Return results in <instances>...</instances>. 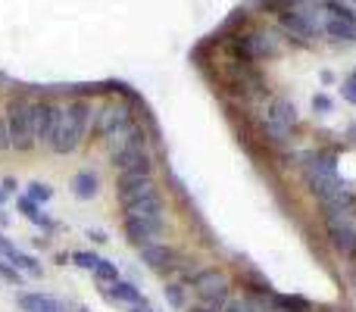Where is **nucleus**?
<instances>
[{"label": "nucleus", "mask_w": 356, "mask_h": 312, "mask_svg": "<svg viewBox=\"0 0 356 312\" xmlns=\"http://www.w3.org/2000/svg\"><path fill=\"white\" fill-rule=\"evenodd\" d=\"M104 294L110 297V300L129 303V306H147V303H144V297H141V290H138L131 281H122V278H119L116 284H110V288H104Z\"/></svg>", "instance_id": "f3484780"}, {"label": "nucleus", "mask_w": 356, "mask_h": 312, "mask_svg": "<svg viewBox=\"0 0 356 312\" xmlns=\"http://www.w3.org/2000/svg\"><path fill=\"white\" fill-rule=\"evenodd\" d=\"M184 312H219L216 306H207V303H200V306H191V309H184Z\"/></svg>", "instance_id": "2f4dec72"}, {"label": "nucleus", "mask_w": 356, "mask_h": 312, "mask_svg": "<svg viewBox=\"0 0 356 312\" xmlns=\"http://www.w3.org/2000/svg\"><path fill=\"white\" fill-rule=\"evenodd\" d=\"M131 119V113H129V106H122V104H104V106H97V113H94V125H91V131L97 138H110L113 131L119 129V125H125Z\"/></svg>", "instance_id": "6e6552de"}, {"label": "nucleus", "mask_w": 356, "mask_h": 312, "mask_svg": "<svg viewBox=\"0 0 356 312\" xmlns=\"http://www.w3.org/2000/svg\"><path fill=\"white\" fill-rule=\"evenodd\" d=\"M3 150H13V138H10V125H6V116L0 119V154Z\"/></svg>", "instance_id": "c85d7f7f"}, {"label": "nucleus", "mask_w": 356, "mask_h": 312, "mask_svg": "<svg viewBox=\"0 0 356 312\" xmlns=\"http://www.w3.org/2000/svg\"><path fill=\"white\" fill-rule=\"evenodd\" d=\"M6 125H10V138H13V150H31L35 141H31L29 131V97H16L6 110Z\"/></svg>", "instance_id": "39448f33"}, {"label": "nucleus", "mask_w": 356, "mask_h": 312, "mask_svg": "<svg viewBox=\"0 0 356 312\" xmlns=\"http://www.w3.org/2000/svg\"><path fill=\"white\" fill-rule=\"evenodd\" d=\"M350 81H353V85H356V72H353V75H350Z\"/></svg>", "instance_id": "e433bc0d"}, {"label": "nucleus", "mask_w": 356, "mask_h": 312, "mask_svg": "<svg viewBox=\"0 0 356 312\" xmlns=\"http://www.w3.org/2000/svg\"><path fill=\"white\" fill-rule=\"evenodd\" d=\"M0 281H3V284H13V288H19V284H22V272H19L13 263L0 259Z\"/></svg>", "instance_id": "393cba45"}, {"label": "nucleus", "mask_w": 356, "mask_h": 312, "mask_svg": "<svg viewBox=\"0 0 356 312\" xmlns=\"http://www.w3.org/2000/svg\"><path fill=\"white\" fill-rule=\"evenodd\" d=\"M25 188H29V194H25V197H31L35 203H47L50 197H54V190H50L47 184H41V181H29Z\"/></svg>", "instance_id": "a878e982"}, {"label": "nucleus", "mask_w": 356, "mask_h": 312, "mask_svg": "<svg viewBox=\"0 0 356 312\" xmlns=\"http://www.w3.org/2000/svg\"><path fill=\"white\" fill-rule=\"evenodd\" d=\"M175 259H178V253L172 250L169 244H147V247H141V263L147 265V269H154V272H169V269H175Z\"/></svg>", "instance_id": "f8f14e48"}, {"label": "nucleus", "mask_w": 356, "mask_h": 312, "mask_svg": "<svg viewBox=\"0 0 356 312\" xmlns=\"http://www.w3.org/2000/svg\"><path fill=\"white\" fill-rule=\"evenodd\" d=\"M313 110L316 113H332V100H328L325 94H316V97H313Z\"/></svg>", "instance_id": "c756f323"}, {"label": "nucleus", "mask_w": 356, "mask_h": 312, "mask_svg": "<svg viewBox=\"0 0 356 312\" xmlns=\"http://www.w3.org/2000/svg\"><path fill=\"white\" fill-rule=\"evenodd\" d=\"M194 294L207 306H225L228 303V278L219 269H203L194 275Z\"/></svg>", "instance_id": "7ed1b4c3"}, {"label": "nucleus", "mask_w": 356, "mask_h": 312, "mask_svg": "<svg viewBox=\"0 0 356 312\" xmlns=\"http://www.w3.org/2000/svg\"><path fill=\"white\" fill-rule=\"evenodd\" d=\"M0 259H6V263H13L16 269H25L31 272V275H41V263H38L35 256H29V253H22L19 247H13L6 238H0Z\"/></svg>", "instance_id": "dca6fc26"}, {"label": "nucleus", "mask_w": 356, "mask_h": 312, "mask_svg": "<svg viewBox=\"0 0 356 312\" xmlns=\"http://www.w3.org/2000/svg\"><path fill=\"white\" fill-rule=\"evenodd\" d=\"M269 3H275V6H284V3H294V0H269Z\"/></svg>", "instance_id": "f704fd0d"}, {"label": "nucleus", "mask_w": 356, "mask_h": 312, "mask_svg": "<svg viewBox=\"0 0 356 312\" xmlns=\"http://www.w3.org/2000/svg\"><path fill=\"white\" fill-rule=\"evenodd\" d=\"M125 219H150V222H166V203L160 194H150L144 200H135L125 206Z\"/></svg>", "instance_id": "ddd939ff"}, {"label": "nucleus", "mask_w": 356, "mask_h": 312, "mask_svg": "<svg viewBox=\"0 0 356 312\" xmlns=\"http://www.w3.org/2000/svg\"><path fill=\"white\" fill-rule=\"evenodd\" d=\"M222 312H247V306H244V300H228L222 306Z\"/></svg>", "instance_id": "7c9ffc66"}, {"label": "nucleus", "mask_w": 356, "mask_h": 312, "mask_svg": "<svg viewBox=\"0 0 356 312\" xmlns=\"http://www.w3.org/2000/svg\"><path fill=\"white\" fill-rule=\"evenodd\" d=\"M97 190H100V178L94 175L91 169L75 172V178H72V194L79 197V200H94V197H97Z\"/></svg>", "instance_id": "a211bd4d"}, {"label": "nucleus", "mask_w": 356, "mask_h": 312, "mask_svg": "<svg viewBox=\"0 0 356 312\" xmlns=\"http://www.w3.org/2000/svg\"><path fill=\"white\" fill-rule=\"evenodd\" d=\"M325 228H328V240L338 253L353 256L356 253V219L353 209H328L325 213Z\"/></svg>", "instance_id": "f03ea898"}, {"label": "nucleus", "mask_w": 356, "mask_h": 312, "mask_svg": "<svg viewBox=\"0 0 356 312\" xmlns=\"http://www.w3.org/2000/svg\"><path fill=\"white\" fill-rule=\"evenodd\" d=\"M72 263L79 265V269L94 272V265L100 263V256H97V253H91V250H79V253H72Z\"/></svg>", "instance_id": "bb28decb"}, {"label": "nucleus", "mask_w": 356, "mask_h": 312, "mask_svg": "<svg viewBox=\"0 0 356 312\" xmlns=\"http://www.w3.org/2000/svg\"><path fill=\"white\" fill-rule=\"evenodd\" d=\"M19 306H22V312H60V303L47 294H22Z\"/></svg>", "instance_id": "aec40b11"}, {"label": "nucleus", "mask_w": 356, "mask_h": 312, "mask_svg": "<svg viewBox=\"0 0 356 312\" xmlns=\"http://www.w3.org/2000/svg\"><path fill=\"white\" fill-rule=\"evenodd\" d=\"M10 194H13V190H6V188H3V184H0V206H3V203H6V200H10Z\"/></svg>", "instance_id": "473e14b6"}, {"label": "nucleus", "mask_w": 356, "mask_h": 312, "mask_svg": "<svg viewBox=\"0 0 356 312\" xmlns=\"http://www.w3.org/2000/svg\"><path fill=\"white\" fill-rule=\"evenodd\" d=\"M263 135L269 138V141H275V144H288L291 141V129L288 125H282V122H275L269 113L263 116Z\"/></svg>", "instance_id": "5701e85b"}, {"label": "nucleus", "mask_w": 356, "mask_h": 312, "mask_svg": "<svg viewBox=\"0 0 356 312\" xmlns=\"http://www.w3.org/2000/svg\"><path fill=\"white\" fill-rule=\"evenodd\" d=\"M131 312H147V306H131Z\"/></svg>", "instance_id": "c9c22d12"}, {"label": "nucleus", "mask_w": 356, "mask_h": 312, "mask_svg": "<svg viewBox=\"0 0 356 312\" xmlns=\"http://www.w3.org/2000/svg\"><path fill=\"white\" fill-rule=\"evenodd\" d=\"M119 172H154V163H150V154H147V144H135L129 147L122 156L113 159Z\"/></svg>", "instance_id": "4468645a"}, {"label": "nucleus", "mask_w": 356, "mask_h": 312, "mask_svg": "<svg viewBox=\"0 0 356 312\" xmlns=\"http://www.w3.org/2000/svg\"><path fill=\"white\" fill-rule=\"evenodd\" d=\"M322 35L334 41H356V16H328L322 22Z\"/></svg>", "instance_id": "2eb2a0df"}, {"label": "nucleus", "mask_w": 356, "mask_h": 312, "mask_svg": "<svg viewBox=\"0 0 356 312\" xmlns=\"http://www.w3.org/2000/svg\"><path fill=\"white\" fill-rule=\"evenodd\" d=\"M122 228H125V238H129V244H135V247H147V244H156V238L163 234L166 222L125 219V222H122Z\"/></svg>", "instance_id": "9d476101"}, {"label": "nucleus", "mask_w": 356, "mask_h": 312, "mask_svg": "<svg viewBox=\"0 0 356 312\" xmlns=\"http://www.w3.org/2000/svg\"><path fill=\"white\" fill-rule=\"evenodd\" d=\"M241 50H244V56H250V60H259V56H275L282 47H278L272 31H253V35L241 38Z\"/></svg>", "instance_id": "9b49d317"}, {"label": "nucleus", "mask_w": 356, "mask_h": 312, "mask_svg": "<svg viewBox=\"0 0 356 312\" xmlns=\"http://www.w3.org/2000/svg\"><path fill=\"white\" fill-rule=\"evenodd\" d=\"M166 300L172 309H184V284H166Z\"/></svg>", "instance_id": "cd10ccee"}, {"label": "nucleus", "mask_w": 356, "mask_h": 312, "mask_svg": "<svg viewBox=\"0 0 356 312\" xmlns=\"http://www.w3.org/2000/svg\"><path fill=\"white\" fill-rule=\"evenodd\" d=\"M0 228H10V215H6L3 209H0Z\"/></svg>", "instance_id": "72a5a7b5"}, {"label": "nucleus", "mask_w": 356, "mask_h": 312, "mask_svg": "<svg viewBox=\"0 0 356 312\" xmlns=\"http://www.w3.org/2000/svg\"><path fill=\"white\" fill-rule=\"evenodd\" d=\"M94 278H97L100 284H106V288H110V284L119 281V265L110 263V259H100V263L94 265Z\"/></svg>", "instance_id": "b1692460"}, {"label": "nucleus", "mask_w": 356, "mask_h": 312, "mask_svg": "<svg viewBox=\"0 0 356 312\" xmlns=\"http://www.w3.org/2000/svg\"><path fill=\"white\" fill-rule=\"evenodd\" d=\"M135 144H147L144 141V131H141V125L135 122V119H129L125 125H119L116 131H113L110 138H106V150H110V156L116 159V156H122L129 147H135Z\"/></svg>", "instance_id": "1a4fd4ad"}, {"label": "nucleus", "mask_w": 356, "mask_h": 312, "mask_svg": "<svg viewBox=\"0 0 356 312\" xmlns=\"http://www.w3.org/2000/svg\"><path fill=\"white\" fill-rule=\"evenodd\" d=\"M54 113H56V104L29 97V131H31V141L35 144H47L50 125H54Z\"/></svg>", "instance_id": "0eeeda50"}, {"label": "nucleus", "mask_w": 356, "mask_h": 312, "mask_svg": "<svg viewBox=\"0 0 356 312\" xmlns=\"http://www.w3.org/2000/svg\"><path fill=\"white\" fill-rule=\"evenodd\" d=\"M156 194V184H154V175L150 172H119L116 178V197L119 203L131 206L135 200H144V197Z\"/></svg>", "instance_id": "20e7f679"}, {"label": "nucleus", "mask_w": 356, "mask_h": 312, "mask_svg": "<svg viewBox=\"0 0 356 312\" xmlns=\"http://www.w3.org/2000/svg\"><path fill=\"white\" fill-rule=\"evenodd\" d=\"M272 309L275 312H309L313 303L303 297H288V294H272Z\"/></svg>", "instance_id": "412c9836"}, {"label": "nucleus", "mask_w": 356, "mask_h": 312, "mask_svg": "<svg viewBox=\"0 0 356 312\" xmlns=\"http://www.w3.org/2000/svg\"><path fill=\"white\" fill-rule=\"evenodd\" d=\"M269 116L291 129V125H297V106L291 104V100H275V104L269 106Z\"/></svg>", "instance_id": "4be33fe9"}, {"label": "nucleus", "mask_w": 356, "mask_h": 312, "mask_svg": "<svg viewBox=\"0 0 356 312\" xmlns=\"http://www.w3.org/2000/svg\"><path fill=\"white\" fill-rule=\"evenodd\" d=\"M147 312H154V309H150V306H147Z\"/></svg>", "instance_id": "4c0bfd02"}, {"label": "nucleus", "mask_w": 356, "mask_h": 312, "mask_svg": "<svg viewBox=\"0 0 356 312\" xmlns=\"http://www.w3.org/2000/svg\"><path fill=\"white\" fill-rule=\"evenodd\" d=\"M16 209H19V213H22L29 222H35L38 228H44V231H50V228H54V219H47V215L41 213V203H35L31 197H19Z\"/></svg>", "instance_id": "6ab92c4d"}, {"label": "nucleus", "mask_w": 356, "mask_h": 312, "mask_svg": "<svg viewBox=\"0 0 356 312\" xmlns=\"http://www.w3.org/2000/svg\"><path fill=\"white\" fill-rule=\"evenodd\" d=\"M81 138H85V131L75 122V113L69 110V104L66 106L56 104L54 125H50V135H47V147L54 150V154H72L81 144Z\"/></svg>", "instance_id": "f257e3e1"}, {"label": "nucleus", "mask_w": 356, "mask_h": 312, "mask_svg": "<svg viewBox=\"0 0 356 312\" xmlns=\"http://www.w3.org/2000/svg\"><path fill=\"white\" fill-rule=\"evenodd\" d=\"M282 28L300 44H307V41H313L316 35H322V22L316 16H309V13H303V10H284L282 13Z\"/></svg>", "instance_id": "423d86ee"}]
</instances>
